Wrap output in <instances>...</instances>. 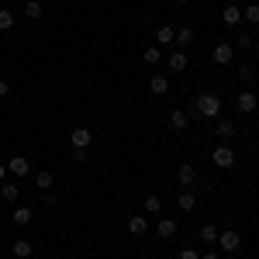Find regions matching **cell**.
Segmentation results:
<instances>
[{"label":"cell","mask_w":259,"mask_h":259,"mask_svg":"<svg viewBox=\"0 0 259 259\" xmlns=\"http://www.w3.org/2000/svg\"><path fill=\"white\" fill-rule=\"evenodd\" d=\"M194 111L200 118H221V97L218 94H200V97H194Z\"/></svg>","instance_id":"obj_1"},{"label":"cell","mask_w":259,"mask_h":259,"mask_svg":"<svg viewBox=\"0 0 259 259\" xmlns=\"http://www.w3.org/2000/svg\"><path fill=\"white\" fill-rule=\"evenodd\" d=\"M211 162H214L218 169H232V166H235V152H232V145H225V142H221L218 149L211 152Z\"/></svg>","instance_id":"obj_2"},{"label":"cell","mask_w":259,"mask_h":259,"mask_svg":"<svg viewBox=\"0 0 259 259\" xmlns=\"http://www.w3.org/2000/svg\"><path fill=\"white\" fill-rule=\"evenodd\" d=\"M214 245H221V252H239L242 249V235L232 232V228H225V232H218V242H214Z\"/></svg>","instance_id":"obj_3"},{"label":"cell","mask_w":259,"mask_h":259,"mask_svg":"<svg viewBox=\"0 0 259 259\" xmlns=\"http://www.w3.org/2000/svg\"><path fill=\"white\" fill-rule=\"evenodd\" d=\"M211 59H214V66H232V59H235V45H228V41L214 45V49H211Z\"/></svg>","instance_id":"obj_4"},{"label":"cell","mask_w":259,"mask_h":259,"mask_svg":"<svg viewBox=\"0 0 259 259\" xmlns=\"http://www.w3.org/2000/svg\"><path fill=\"white\" fill-rule=\"evenodd\" d=\"M235 107H239L242 114H252V111L259 107V97L252 94V90H242L239 97H235Z\"/></svg>","instance_id":"obj_5"},{"label":"cell","mask_w":259,"mask_h":259,"mask_svg":"<svg viewBox=\"0 0 259 259\" xmlns=\"http://www.w3.org/2000/svg\"><path fill=\"white\" fill-rule=\"evenodd\" d=\"M69 142H73V149H90L94 132H90V128H73V132H69Z\"/></svg>","instance_id":"obj_6"},{"label":"cell","mask_w":259,"mask_h":259,"mask_svg":"<svg viewBox=\"0 0 259 259\" xmlns=\"http://www.w3.org/2000/svg\"><path fill=\"white\" fill-rule=\"evenodd\" d=\"M7 173H14V177H28V173H31V162L24 159V156H14V159L7 162Z\"/></svg>","instance_id":"obj_7"},{"label":"cell","mask_w":259,"mask_h":259,"mask_svg":"<svg viewBox=\"0 0 259 259\" xmlns=\"http://www.w3.org/2000/svg\"><path fill=\"white\" fill-rule=\"evenodd\" d=\"M128 232H132V235H149V221H145V214H132V218H128Z\"/></svg>","instance_id":"obj_8"},{"label":"cell","mask_w":259,"mask_h":259,"mask_svg":"<svg viewBox=\"0 0 259 259\" xmlns=\"http://www.w3.org/2000/svg\"><path fill=\"white\" fill-rule=\"evenodd\" d=\"M11 252H14L18 259H31V252H35V245H31L28 239H14V245H11Z\"/></svg>","instance_id":"obj_9"},{"label":"cell","mask_w":259,"mask_h":259,"mask_svg":"<svg viewBox=\"0 0 259 259\" xmlns=\"http://www.w3.org/2000/svg\"><path fill=\"white\" fill-rule=\"evenodd\" d=\"M221 21H225L228 28H235V24L242 21V7H235V4H228V7L221 11Z\"/></svg>","instance_id":"obj_10"},{"label":"cell","mask_w":259,"mask_h":259,"mask_svg":"<svg viewBox=\"0 0 259 259\" xmlns=\"http://www.w3.org/2000/svg\"><path fill=\"white\" fill-rule=\"evenodd\" d=\"M169 128H173V132H187V128H190L187 111H173V114H169Z\"/></svg>","instance_id":"obj_11"},{"label":"cell","mask_w":259,"mask_h":259,"mask_svg":"<svg viewBox=\"0 0 259 259\" xmlns=\"http://www.w3.org/2000/svg\"><path fill=\"white\" fill-rule=\"evenodd\" d=\"M177 228H180V225H177L173 218H162L159 225H156V232H159V239H173V235H177Z\"/></svg>","instance_id":"obj_12"},{"label":"cell","mask_w":259,"mask_h":259,"mask_svg":"<svg viewBox=\"0 0 259 259\" xmlns=\"http://www.w3.org/2000/svg\"><path fill=\"white\" fill-rule=\"evenodd\" d=\"M35 187H38V190H45V194H49V190H52V187H56V177H52V173H49V169H41V173H35Z\"/></svg>","instance_id":"obj_13"},{"label":"cell","mask_w":259,"mask_h":259,"mask_svg":"<svg viewBox=\"0 0 259 259\" xmlns=\"http://www.w3.org/2000/svg\"><path fill=\"white\" fill-rule=\"evenodd\" d=\"M149 90H152L156 97L169 94V76H152V80H149Z\"/></svg>","instance_id":"obj_14"},{"label":"cell","mask_w":259,"mask_h":259,"mask_svg":"<svg viewBox=\"0 0 259 259\" xmlns=\"http://www.w3.org/2000/svg\"><path fill=\"white\" fill-rule=\"evenodd\" d=\"M177 177H180V183H183V187H190V183L197 180V169H194L190 162H183V166L177 169Z\"/></svg>","instance_id":"obj_15"},{"label":"cell","mask_w":259,"mask_h":259,"mask_svg":"<svg viewBox=\"0 0 259 259\" xmlns=\"http://www.w3.org/2000/svg\"><path fill=\"white\" fill-rule=\"evenodd\" d=\"M177 204H180V211H194V207H197V197H194V190H180Z\"/></svg>","instance_id":"obj_16"},{"label":"cell","mask_w":259,"mask_h":259,"mask_svg":"<svg viewBox=\"0 0 259 259\" xmlns=\"http://www.w3.org/2000/svg\"><path fill=\"white\" fill-rule=\"evenodd\" d=\"M214 135H218L221 142H228L232 135H235V124H232L228 118H221V121H218V128H214Z\"/></svg>","instance_id":"obj_17"},{"label":"cell","mask_w":259,"mask_h":259,"mask_svg":"<svg viewBox=\"0 0 259 259\" xmlns=\"http://www.w3.org/2000/svg\"><path fill=\"white\" fill-rule=\"evenodd\" d=\"M156 41H159V45H169V41H177V28H173V24H162L159 31H156Z\"/></svg>","instance_id":"obj_18"},{"label":"cell","mask_w":259,"mask_h":259,"mask_svg":"<svg viewBox=\"0 0 259 259\" xmlns=\"http://www.w3.org/2000/svg\"><path fill=\"white\" fill-rule=\"evenodd\" d=\"M18 194H21L18 183H7V180L0 183V197H4V200H11V204H14V200H18Z\"/></svg>","instance_id":"obj_19"},{"label":"cell","mask_w":259,"mask_h":259,"mask_svg":"<svg viewBox=\"0 0 259 259\" xmlns=\"http://www.w3.org/2000/svg\"><path fill=\"white\" fill-rule=\"evenodd\" d=\"M142 211H145V214H159V211H162V200L156 197V194H149V197L142 200Z\"/></svg>","instance_id":"obj_20"},{"label":"cell","mask_w":259,"mask_h":259,"mask_svg":"<svg viewBox=\"0 0 259 259\" xmlns=\"http://www.w3.org/2000/svg\"><path fill=\"white\" fill-rule=\"evenodd\" d=\"M11 218H14V225H21V228H24V225H31V218H35V214H31V207H14V214H11Z\"/></svg>","instance_id":"obj_21"},{"label":"cell","mask_w":259,"mask_h":259,"mask_svg":"<svg viewBox=\"0 0 259 259\" xmlns=\"http://www.w3.org/2000/svg\"><path fill=\"white\" fill-rule=\"evenodd\" d=\"M187 69V52H173L169 56V73H183Z\"/></svg>","instance_id":"obj_22"},{"label":"cell","mask_w":259,"mask_h":259,"mask_svg":"<svg viewBox=\"0 0 259 259\" xmlns=\"http://www.w3.org/2000/svg\"><path fill=\"white\" fill-rule=\"evenodd\" d=\"M197 239L207 242V245H214V242H218V228H214V225H204V228L197 232Z\"/></svg>","instance_id":"obj_23"},{"label":"cell","mask_w":259,"mask_h":259,"mask_svg":"<svg viewBox=\"0 0 259 259\" xmlns=\"http://www.w3.org/2000/svg\"><path fill=\"white\" fill-rule=\"evenodd\" d=\"M24 18L28 21H41V4L38 0H28V4H24Z\"/></svg>","instance_id":"obj_24"},{"label":"cell","mask_w":259,"mask_h":259,"mask_svg":"<svg viewBox=\"0 0 259 259\" xmlns=\"http://www.w3.org/2000/svg\"><path fill=\"white\" fill-rule=\"evenodd\" d=\"M190 41H194V28H190V24H187V28H177V45L180 49H187Z\"/></svg>","instance_id":"obj_25"},{"label":"cell","mask_w":259,"mask_h":259,"mask_svg":"<svg viewBox=\"0 0 259 259\" xmlns=\"http://www.w3.org/2000/svg\"><path fill=\"white\" fill-rule=\"evenodd\" d=\"M242 21H249V24H259V4H249V7H242Z\"/></svg>","instance_id":"obj_26"},{"label":"cell","mask_w":259,"mask_h":259,"mask_svg":"<svg viewBox=\"0 0 259 259\" xmlns=\"http://www.w3.org/2000/svg\"><path fill=\"white\" fill-rule=\"evenodd\" d=\"M11 28H14V14L7 7H0V31H11Z\"/></svg>","instance_id":"obj_27"},{"label":"cell","mask_w":259,"mask_h":259,"mask_svg":"<svg viewBox=\"0 0 259 259\" xmlns=\"http://www.w3.org/2000/svg\"><path fill=\"white\" fill-rule=\"evenodd\" d=\"M142 59H145V66H156V62L162 59V49H145V52H142Z\"/></svg>","instance_id":"obj_28"},{"label":"cell","mask_w":259,"mask_h":259,"mask_svg":"<svg viewBox=\"0 0 259 259\" xmlns=\"http://www.w3.org/2000/svg\"><path fill=\"white\" fill-rule=\"evenodd\" d=\"M235 49H245V52H249V49H252V38H249V35H239V38H235Z\"/></svg>","instance_id":"obj_29"},{"label":"cell","mask_w":259,"mask_h":259,"mask_svg":"<svg viewBox=\"0 0 259 259\" xmlns=\"http://www.w3.org/2000/svg\"><path fill=\"white\" fill-rule=\"evenodd\" d=\"M69 159L76 162V166H83V162H87V149H73V156H69Z\"/></svg>","instance_id":"obj_30"},{"label":"cell","mask_w":259,"mask_h":259,"mask_svg":"<svg viewBox=\"0 0 259 259\" xmlns=\"http://www.w3.org/2000/svg\"><path fill=\"white\" fill-rule=\"evenodd\" d=\"M235 76H239V80H249V76H252V69H249V62H242L239 69H235Z\"/></svg>","instance_id":"obj_31"},{"label":"cell","mask_w":259,"mask_h":259,"mask_svg":"<svg viewBox=\"0 0 259 259\" xmlns=\"http://www.w3.org/2000/svg\"><path fill=\"white\" fill-rule=\"evenodd\" d=\"M7 94H11V83H7V80H0V100L7 97Z\"/></svg>","instance_id":"obj_32"},{"label":"cell","mask_w":259,"mask_h":259,"mask_svg":"<svg viewBox=\"0 0 259 259\" xmlns=\"http://www.w3.org/2000/svg\"><path fill=\"white\" fill-rule=\"evenodd\" d=\"M180 259H200V256L194 252V249H183V252H180Z\"/></svg>","instance_id":"obj_33"},{"label":"cell","mask_w":259,"mask_h":259,"mask_svg":"<svg viewBox=\"0 0 259 259\" xmlns=\"http://www.w3.org/2000/svg\"><path fill=\"white\" fill-rule=\"evenodd\" d=\"M7 180V162H0V183Z\"/></svg>","instance_id":"obj_34"},{"label":"cell","mask_w":259,"mask_h":259,"mask_svg":"<svg viewBox=\"0 0 259 259\" xmlns=\"http://www.w3.org/2000/svg\"><path fill=\"white\" fill-rule=\"evenodd\" d=\"M200 259H218V256H214V252H207V256H200Z\"/></svg>","instance_id":"obj_35"},{"label":"cell","mask_w":259,"mask_h":259,"mask_svg":"<svg viewBox=\"0 0 259 259\" xmlns=\"http://www.w3.org/2000/svg\"><path fill=\"white\" fill-rule=\"evenodd\" d=\"M173 4H190V0H173Z\"/></svg>","instance_id":"obj_36"},{"label":"cell","mask_w":259,"mask_h":259,"mask_svg":"<svg viewBox=\"0 0 259 259\" xmlns=\"http://www.w3.org/2000/svg\"><path fill=\"white\" fill-rule=\"evenodd\" d=\"M139 259H152V256H139Z\"/></svg>","instance_id":"obj_37"},{"label":"cell","mask_w":259,"mask_h":259,"mask_svg":"<svg viewBox=\"0 0 259 259\" xmlns=\"http://www.w3.org/2000/svg\"><path fill=\"white\" fill-rule=\"evenodd\" d=\"M256 41H259V35H256Z\"/></svg>","instance_id":"obj_38"}]
</instances>
